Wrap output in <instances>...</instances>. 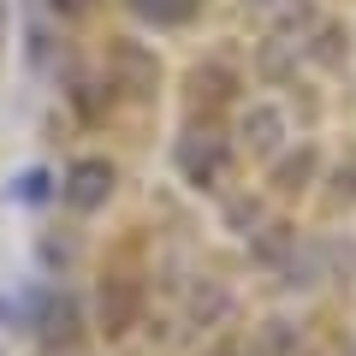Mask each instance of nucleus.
<instances>
[{
    "label": "nucleus",
    "instance_id": "obj_5",
    "mask_svg": "<svg viewBox=\"0 0 356 356\" xmlns=\"http://www.w3.org/2000/svg\"><path fill=\"white\" fill-rule=\"evenodd\" d=\"M54 6H65V13H77V6H89V0H54Z\"/></svg>",
    "mask_w": 356,
    "mask_h": 356
},
{
    "label": "nucleus",
    "instance_id": "obj_3",
    "mask_svg": "<svg viewBox=\"0 0 356 356\" xmlns=\"http://www.w3.org/2000/svg\"><path fill=\"white\" fill-rule=\"evenodd\" d=\"M131 13L149 18V24H178V18L196 13V0H131Z\"/></svg>",
    "mask_w": 356,
    "mask_h": 356
},
{
    "label": "nucleus",
    "instance_id": "obj_1",
    "mask_svg": "<svg viewBox=\"0 0 356 356\" xmlns=\"http://www.w3.org/2000/svg\"><path fill=\"white\" fill-rule=\"evenodd\" d=\"M107 191H113V166L107 161H77L65 172V202L72 208H102Z\"/></svg>",
    "mask_w": 356,
    "mask_h": 356
},
{
    "label": "nucleus",
    "instance_id": "obj_2",
    "mask_svg": "<svg viewBox=\"0 0 356 356\" xmlns=\"http://www.w3.org/2000/svg\"><path fill=\"white\" fill-rule=\"evenodd\" d=\"M178 166H184V172H191V184H208V178H214V166H220V149L214 143H184V149H178Z\"/></svg>",
    "mask_w": 356,
    "mask_h": 356
},
{
    "label": "nucleus",
    "instance_id": "obj_4",
    "mask_svg": "<svg viewBox=\"0 0 356 356\" xmlns=\"http://www.w3.org/2000/svg\"><path fill=\"white\" fill-rule=\"evenodd\" d=\"M243 131H255V149H273V131H280V119H273V113H250V119H243Z\"/></svg>",
    "mask_w": 356,
    "mask_h": 356
}]
</instances>
